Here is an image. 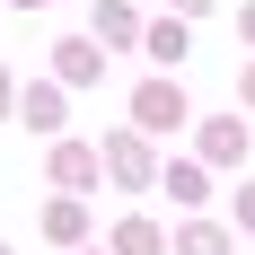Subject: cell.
Instances as JSON below:
<instances>
[{
	"label": "cell",
	"mask_w": 255,
	"mask_h": 255,
	"mask_svg": "<svg viewBox=\"0 0 255 255\" xmlns=\"http://www.w3.org/2000/svg\"><path fill=\"white\" fill-rule=\"evenodd\" d=\"M132 115H141V124H150V132H176V124H185V97H176V88H167V79H150V88L132 97Z\"/></svg>",
	"instance_id": "obj_1"
},
{
	"label": "cell",
	"mask_w": 255,
	"mask_h": 255,
	"mask_svg": "<svg viewBox=\"0 0 255 255\" xmlns=\"http://www.w3.org/2000/svg\"><path fill=\"white\" fill-rule=\"evenodd\" d=\"M53 62H62V79H71V88H88V79L106 71V44H88V35H71V44L53 53Z\"/></svg>",
	"instance_id": "obj_2"
},
{
	"label": "cell",
	"mask_w": 255,
	"mask_h": 255,
	"mask_svg": "<svg viewBox=\"0 0 255 255\" xmlns=\"http://www.w3.org/2000/svg\"><path fill=\"white\" fill-rule=\"evenodd\" d=\"M132 35H141V18L124 0H97V44H132Z\"/></svg>",
	"instance_id": "obj_3"
},
{
	"label": "cell",
	"mask_w": 255,
	"mask_h": 255,
	"mask_svg": "<svg viewBox=\"0 0 255 255\" xmlns=\"http://www.w3.org/2000/svg\"><path fill=\"white\" fill-rule=\"evenodd\" d=\"M106 158H115V176H124V185H150V150H141L132 132H124V141H106Z\"/></svg>",
	"instance_id": "obj_4"
},
{
	"label": "cell",
	"mask_w": 255,
	"mask_h": 255,
	"mask_svg": "<svg viewBox=\"0 0 255 255\" xmlns=\"http://www.w3.org/2000/svg\"><path fill=\"white\" fill-rule=\"evenodd\" d=\"M238 150H247V124H238V115L203 124V158H238Z\"/></svg>",
	"instance_id": "obj_5"
},
{
	"label": "cell",
	"mask_w": 255,
	"mask_h": 255,
	"mask_svg": "<svg viewBox=\"0 0 255 255\" xmlns=\"http://www.w3.org/2000/svg\"><path fill=\"white\" fill-rule=\"evenodd\" d=\"M18 115H26L35 132H53V124H62V88H26V97H18Z\"/></svg>",
	"instance_id": "obj_6"
},
{
	"label": "cell",
	"mask_w": 255,
	"mask_h": 255,
	"mask_svg": "<svg viewBox=\"0 0 255 255\" xmlns=\"http://www.w3.org/2000/svg\"><path fill=\"white\" fill-rule=\"evenodd\" d=\"M79 229H88V211H79V203H53V211H44V238H62V247H71Z\"/></svg>",
	"instance_id": "obj_7"
},
{
	"label": "cell",
	"mask_w": 255,
	"mask_h": 255,
	"mask_svg": "<svg viewBox=\"0 0 255 255\" xmlns=\"http://www.w3.org/2000/svg\"><path fill=\"white\" fill-rule=\"evenodd\" d=\"M115 255H158V229L150 220H124V229H115Z\"/></svg>",
	"instance_id": "obj_8"
},
{
	"label": "cell",
	"mask_w": 255,
	"mask_h": 255,
	"mask_svg": "<svg viewBox=\"0 0 255 255\" xmlns=\"http://www.w3.org/2000/svg\"><path fill=\"white\" fill-rule=\"evenodd\" d=\"M141 44H150V62H185V26H150Z\"/></svg>",
	"instance_id": "obj_9"
},
{
	"label": "cell",
	"mask_w": 255,
	"mask_h": 255,
	"mask_svg": "<svg viewBox=\"0 0 255 255\" xmlns=\"http://www.w3.org/2000/svg\"><path fill=\"white\" fill-rule=\"evenodd\" d=\"M88 167H97V158L79 150V141H71V150H53V176H62V185H88Z\"/></svg>",
	"instance_id": "obj_10"
},
{
	"label": "cell",
	"mask_w": 255,
	"mask_h": 255,
	"mask_svg": "<svg viewBox=\"0 0 255 255\" xmlns=\"http://www.w3.org/2000/svg\"><path fill=\"white\" fill-rule=\"evenodd\" d=\"M185 255H229V238L220 229H185Z\"/></svg>",
	"instance_id": "obj_11"
},
{
	"label": "cell",
	"mask_w": 255,
	"mask_h": 255,
	"mask_svg": "<svg viewBox=\"0 0 255 255\" xmlns=\"http://www.w3.org/2000/svg\"><path fill=\"white\" fill-rule=\"evenodd\" d=\"M238 229H255V185H238Z\"/></svg>",
	"instance_id": "obj_12"
},
{
	"label": "cell",
	"mask_w": 255,
	"mask_h": 255,
	"mask_svg": "<svg viewBox=\"0 0 255 255\" xmlns=\"http://www.w3.org/2000/svg\"><path fill=\"white\" fill-rule=\"evenodd\" d=\"M176 9H185V18H203V9H211V0H176Z\"/></svg>",
	"instance_id": "obj_13"
},
{
	"label": "cell",
	"mask_w": 255,
	"mask_h": 255,
	"mask_svg": "<svg viewBox=\"0 0 255 255\" xmlns=\"http://www.w3.org/2000/svg\"><path fill=\"white\" fill-rule=\"evenodd\" d=\"M9 9H44V0H9Z\"/></svg>",
	"instance_id": "obj_14"
},
{
	"label": "cell",
	"mask_w": 255,
	"mask_h": 255,
	"mask_svg": "<svg viewBox=\"0 0 255 255\" xmlns=\"http://www.w3.org/2000/svg\"><path fill=\"white\" fill-rule=\"evenodd\" d=\"M0 106H9V79H0Z\"/></svg>",
	"instance_id": "obj_15"
},
{
	"label": "cell",
	"mask_w": 255,
	"mask_h": 255,
	"mask_svg": "<svg viewBox=\"0 0 255 255\" xmlns=\"http://www.w3.org/2000/svg\"><path fill=\"white\" fill-rule=\"evenodd\" d=\"M247 97H255V71H247Z\"/></svg>",
	"instance_id": "obj_16"
},
{
	"label": "cell",
	"mask_w": 255,
	"mask_h": 255,
	"mask_svg": "<svg viewBox=\"0 0 255 255\" xmlns=\"http://www.w3.org/2000/svg\"><path fill=\"white\" fill-rule=\"evenodd\" d=\"M0 255H9V247H0Z\"/></svg>",
	"instance_id": "obj_17"
}]
</instances>
